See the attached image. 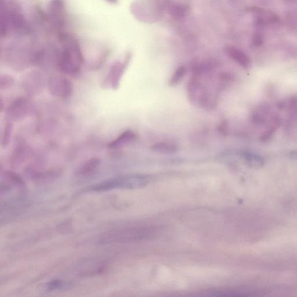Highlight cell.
Segmentation results:
<instances>
[{"instance_id":"obj_1","label":"cell","mask_w":297,"mask_h":297,"mask_svg":"<svg viewBox=\"0 0 297 297\" xmlns=\"http://www.w3.org/2000/svg\"><path fill=\"white\" fill-rule=\"evenodd\" d=\"M58 39L62 46L57 61L59 70L69 75L78 74L84 61L80 43L74 36L64 32L58 34Z\"/></svg>"},{"instance_id":"obj_2","label":"cell","mask_w":297,"mask_h":297,"mask_svg":"<svg viewBox=\"0 0 297 297\" xmlns=\"http://www.w3.org/2000/svg\"><path fill=\"white\" fill-rule=\"evenodd\" d=\"M1 37L6 38L11 35H25L31 29L17 0H6L1 1Z\"/></svg>"},{"instance_id":"obj_3","label":"cell","mask_w":297,"mask_h":297,"mask_svg":"<svg viewBox=\"0 0 297 297\" xmlns=\"http://www.w3.org/2000/svg\"><path fill=\"white\" fill-rule=\"evenodd\" d=\"M145 183L144 177L137 176H121L111 178L95 184L87 189L89 192H105L117 189H130L143 186Z\"/></svg>"},{"instance_id":"obj_4","label":"cell","mask_w":297,"mask_h":297,"mask_svg":"<svg viewBox=\"0 0 297 297\" xmlns=\"http://www.w3.org/2000/svg\"><path fill=\"white\" fill-rule=\"evenodd\" d=\"M47 18L58 34L64 32L67 23V8L65 0L49 1Z\"/></svg>"},{"instance_id":"obj_5","label":"cell","mask_w":297,"mask_h":297,"mask_svg":"<svg viewBox=\"0 0 297 297\" xmlns=\"http://www.w3.org/2000/svg\"><path fill=\"white\" fill-rule=\"evenodd\" d=\"M48 90L51 95L56 97L66 98L72 94L74 84L69 78L60 75H54L49 78Z\"/></svg>"},{"instance_id":"obj_6","label":"cell","mask_w":297,"mask_h":297,"mask_svg":"<svg viewBox=\"0 0 297 297\" xmlns=\"http://www.w3.org/2000/svg\"><path fill=\"white\" fill-rule=\"evenodd\" d=\"M31 111V105L27 99L18 98L11 102L5 111L6 117L9 121H16L24 118Z\"/></svg>"},{"instance_id":"obj_7","label":"cell","mask_w":297,"mask_h":297,"mask_svg":"<svg viewBox=\"0 0 297 297\" xmlns=\"http://www.w3.org/2000/svg\"><path fill=\"white\" fill-rule=\"evenodd\" d=\"M130 59V56L128 55L124 62L117 61L112 65L108 76L106 78L105 83L110 85L113 90H117L119 87L121 78L123 76Z\"/></svg>"},{"instance_id":"obj_8","label":"cell","mask_w":297,"mask_h":297,"mask_svg":"<svg viewBox=\"0 0 297 297\" xmlns=\"http://www.w3.org/2000/svg\"><path fill=\"white\" fill-rule=\"evenodd\" d=\"M224 52L226 55L235 61L240 67L245 69H249L251 66L250 58L245 52L233 46L227 45L224 48Z\"/></svg>"},{"instance_id":"obj_9","label":"cell","mask_w":297,"mask_h":297,"mask_svg":"<svg viewBox=\"0 0 297 297\" xmlns=\"http://www.w3.org/2000/svg\"><path fill=\"white\" fill-rule=\"evenodd\" d=\"M136 138L137 135L133 131L126 130L118 135L113 141H111L108 145V148H111V149L120 148L134 141Z\"/></svg>"},{"instance_id":"obj_10","label":"cell","mask_w":297,"mask_h":297,"mask_svg":"<svg viewBox=\"0 0 297 297\" xmlns=\"http://www.w3.org/2000/svg\"><path fill=\"white\" fill-rule=\"evenodd\" d=\"M189 10V6L187 4L177 2L169 6L168 12L173 18L182 19L186 17Z\"/></svg>"},{"instance_id":"obj_11","label":"cell","mask_w":297,"mask_h":297,"mask_svg":"<svg viewBox=\"0 0 297 297\" xmlns=\"http://www.w3.org/2000/svg\"><path fill=\"white\" fill-rule=\"evenodd\" d=\"M101 160L99 158L94 157L88 160L79 168L77 173L80 176H88L100 166Z\"/></svg>"},{"instance_id":"obj_12","label":"cell","mask_w":297,"mask_h":297,"mask_svg":"<svg viewBox=\"0 0 297 297\" xmlns=\"http://www.w3.org/2000/svg\"><path fill=\"white\" fill-rule=\"evenodd\" d=\"M242 156L245 159L246 163L249 166L256 169L262 168L263 166L265 161L263 158L259 154L253 152H244Z\"/></svg>"},{"instance_id":"obj_13","label":"cell","mask_w":297,"mask_h":297,"mask_svg":"<svg viewBox=\"0 0 297 297\" xmlns=\"http://www.w3.org/2000/svg\"><path fill=\"white\" fill-rule=\"evenodd\" d=\"M150 150L158 153L173 154L176 152L178 148L174 144L162 142L151 145Z\"/></svg>"},{"instance_id":"obj_14","label":"cell","mask_w":297,"mask_h":297,"mask_svg":"<svg viewBox=\"0 0 297 297\" xmlns=\"http://www.w3.org/2000/svg\"><path fill=\"white\" fill-rule=\"evenodd\" d=\"M186 65H183L180 66L176 71L174 72L172 76L169 80V85L171 86H175L179 84L182 81L186 74Z\"/></svg>"},{"instance_id":"obj_15","label":"cell","mask_w":297,"mask_h":297,"mask_svg":"<svg viewBox=\"0 0 297 297\" xmlns=\"http://www.w3.org/2000/svg\"><path fill=\"white\" fill-rule=\"evenodd\" d=\"M12 131V124L9 122L6 124L2 135L1 145L2 147H6L9 144L11 138Z\"/></svg>"},{"instance_id":"obj_16","label":"cell","mask_w":297,"mask_h":297,"mask_svg":"<svg viewBox=\"0 0 297 297\" xmlns=\"http://www.w3.org/2000/svg\"><path fill=\"white\" fill-rule=\"evenodd\" d=\"M1 83H0V86H1V90H6L12 86L15 82V79L13 78L11 75H4L1 77Z\"/></svg>"},{"instance_id":"obj_17","label":"cell","mask_w":297,"mask_h":297,"mask_svg":"<svg viewBox=\"0 0 297 297\" xmlns=\"http://www.w3.org/2000/svg\"><path fill=\"white\" fill-rule=\"evenodd\" d=\"M288 20L289 24L291 25L293 28L297 29V11L292 12L291 14H290Z\"/></svg>"},{"instance_id":"obj_18","label":"cell","mask_w":297,"mask_h":297,"mask_svg":"<svg viewBox=\"0 0 297 297\" xmlns=\"http://www.w3.org/2000/svg\"><path fill=\"white\" fill-rule=\"evenodd\" d=\"M63 283L59 280H54L47 284V289L49 290H54L61 288Z\"/></svg>"},{"instance_id":"obj_19","label":"cell","mask_w":297,"mask_h":297,"mask_svg":"<svg viewBox=\"0 0 297 297\" xmlns=\"http://www.w3.org/2000/svg\"><path fill=\"white\" fill-rule=\"evenodd\" d=\"M254 45L256 46H260L262 44L263 42V37L260 34H257L254 37L253 40Z\"/></svg>"},{"instance_id":"obj_20","label":"cell","mask_w":297,"mask_h":297,"mask_svg":"<svg viewBox=\"0 0 297 297\" xmlns=\"http://www.w3.org/2000/svg\"><path fill=\"white\" fill-rule=\"evenodd\" d=\"M288 157L290 159L297 161V150H293L288 153Z\"/></svg>"},{"instance_id":"obj_21","label":"cell","mask_w":297,"mask_h":297,"mask_svg":"<svg viewBox=\"0 0 297 297\" xmlns=\"http://www.w3.org/2000/svg\"><path fill=\"white\" fill-rule=\"evenodd\" d=\"M105 1L111 4H116L118 3V0H105Z\"/></svg>"}]
</instances>
